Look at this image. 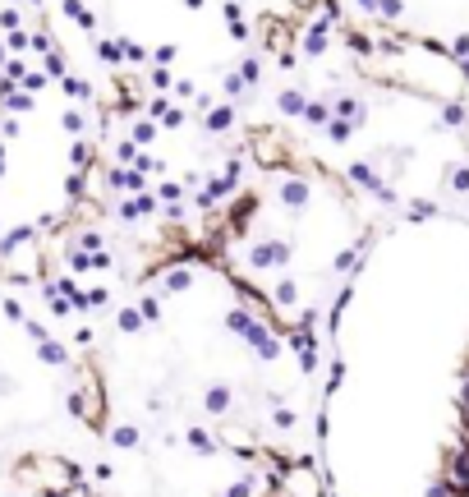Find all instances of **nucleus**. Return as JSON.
<instances>
[{
    "instance_id": "f257e3e1",
    "label": "nucleus",
    "mask_w": 469,
    "mask_h": 497,
    "mask_svg": "<svg viewBox=\"0 0 469 497\" xmlns=\"http://www.w3.org/2000/svg\"><path fill=\"white\" fill-rule=\"evenodd\" d=\"M290 5H299V9H308V5H318V0H290Z\"/></svg>"
}]
</instances>
